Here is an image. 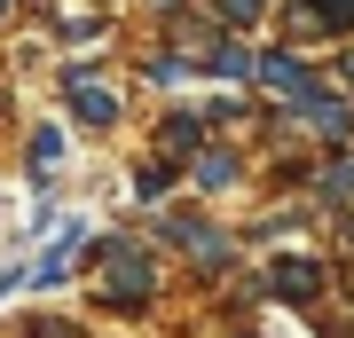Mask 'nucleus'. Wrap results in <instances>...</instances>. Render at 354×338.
<instances>
[{"label":"nucleus","instance_id":"obj_1","mask_svg":"<svg viewBox=\"0 0 354 338\" xmlns=\"http://www.w3.org/2000/svg\"><path fill=\"white\" fill-rule=\"evenodd\" d=\"M79 252H87V228H79V220H71V228H64V236H55V244H48V252H39V260L24 267V283H32V291H48V283H64V276H71V260H79Z\"/></svg>","mask_w":354,"mask_h":338},{"label":"nucleus","instance_id":"obj_9","mask_svg":"<svg viewBox=\"0 0 354 338\" xmlns=\"http://www.w3.org/2000/svg\"><path fill=\"white\" fill-rule=\"evenodd\" d=\"M260 8H268V0H221V24H228V32H244Z\"/></svg>","mask_w":354,"mask_h":338},{"label":"nucleus","instance_id":"obj_5","mask_svg":"<svg viewBox=\"0 0 354 338\" xmlns=\"http://www.w3.org/2000/svg\"><path fill=\"white\" fill-rule=\"evenodd\" d=\"M64 95H71V111L87 118V126H111V118H118V95H111V87H95L87 71H71V79H64Z\"/></svg>","mask_w":354,"mask_h":338},{"label":"nucleus","instance_id":"obj_2","mask_svg":"<svg viewBox=\"0 0 354 338\" xmlns=\"http://www.w3.org/2000/svg\"><path fill=\"white\" fill-rule=\"evenodd\" d=\"M299 118L315 126L323 142H346V134H354V102H346V95H330V87H315V95H299Z\"/></svg>","mask_w":354,"mask_h":338},{"label":"nucleus","instance_id":"obj_3","mask_svg":"<svg viewBox=\"0 0 354 338\" xmlns=\"http://www.w3.org/2000/svg\"><path fill=\"white\" fill-rule=\"evenodd\" d=\"M150 283H158V276H150V260H142L134 244H118V252H111V299H118V307H134V299H150Z\"/></svg>","mask_w":354,"mask_h":338},{"label":"nucleus","instance_id":"obj_6","mask_svg":"<svg viewBox=\"0 0 354 338\" xmlns=\"http://www.w3.org/2000/svg\"><path fill=\"white\" fill-rule=\"evenodd\" d=\"M268 283H276L283 299H315V291H323V267H315V260H283Z\"/></svg>","mask_w":354,"mask_h":338},{"label":"nucleus","instance_id":"obj_10","mask_svg":"<svg viewBox=\"0 0 354 338\" xmlns=\"http://www.w3.org/2000/svg\"><path fill=\"white\" fill-rule=\"evenodd\" d=\"M165 150H197V118H165Z\"/></svg>","mask_w":354,"mask_h":338},{"label":"nucleus","instance_id":"obj_7","mask_svg":"<svg viewBox=\"0 0 354 338\" xmlns=\"http://www.w3.org/2000/svg\"><path fill=\"white\" fill-rule=\"evenodd\" d=\"M307 24L315 32H354V0H307Z\"/></svg>","mask_w":354,"mask_h":338},{"label":"nucleus","instance_id":"obj_13","mask_svg":"<svg viewBox=\"0 0 354 338\" xmlns=\"http://www.w3.org/2000/svg\"><path fill=\"white\" fill-rule=\"evenodd\" d=\"M346 79H354V55H346Z\"/></svg>","mask_w":354,"mask_h":338},{"label":"nucleus","instance_id":"obj_11","mask_svg":"<svg viewBox=\"0 0 354 338\" xmlns=\"http://www.w3.org/2000/svg\"><path fill=\"white\" fill-rule=\"evenodd\" d=\"M64 158V134H55V126H39V142H32V165H55Z\"/></svg>","mask_w":354,"mask_h":338},{"label":"nucleus","instance_id":"obj_14","mask_svg":"<svg viewBox=\"0 0 354 338\" xmlns=\"http://www.w3.org/2000/svg\"><path fill=\"white\" fill-rule=\"evenodd\" d=\"M0 16H8V0H0Z\"/></svg>","mask_w":354,"mask_h":338},{"label":"nucleus","instance_id":"obj_4","mask_svg":"<svg viewBox=\"0 0 354 338\" xmlns=\"http://www.w3.org/2000/svg\"><path fill=\"white\" fill-rule=\"evenodd\" d=\"M252 79H260V87H276V95H291V102H299V95H315L307 63H299V55H276V48H268V55L252 63Z\"/></svg>","mask_w":354,"mask_h":338},{"label":"nucleus","instance_id":"obj_12","mask_svg":"<svg viewBox=\"0 0 354 338\" xmlns=\"http://www.w3.org/2000/svg\"><path fill=\"white\" fill-rule=\"evenodd\" d=\"M39 338H71V330H64V323H39Z\"/></svg>","mask_w":354,"mask_h":338},{"label":"nucleus","instance_id":"obj_8","mask_svg":"<svg viewBox=\"0 0 354 338\" xmlns=\"http://www.w3.org/2000/svg\"><path fill=\"white\" fill-rule=\"evenodd\" d=\"M228 181H236V158L205 150V158H197V189H228Z\"/></svg>","mask_w":354,"mask_h":338}]
</instances>
